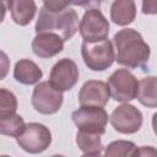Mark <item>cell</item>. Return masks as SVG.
<instances>
[{"instance_id":"obj_1","label":"cell","mask_w":157,"mask_h":157,"mask_svg":"<svg viewBox=\"0 0 157 157\" xmlns=\"http://www.w3.org/2000/svg\"><path fill=\"white\" fill-rule=\"evenodd\" d=\"M113 44L115 47V61L119 65L148 71L151 49L136 29L124 28L118 31L113 37Z\"/></svg>"},{"instance_id":"obj_2","label":"cell","mask_w":157,"mask_h":157,"mask_svg":"<svg viewBox=\"0 0 157 157\" xmlns=\"http://www.w3.org/2000/svg\"><path fill=\"white\" fill-rule=\"evenodd\" d=\"M36 33L52 32L58 34L64 42L71 39L78 31V16L77 12L66 7L65 10L52 12L44 6L39 10L38 20L36 22Z\"/></svg>"},{"instance_id":"obj_3","label":"cell","mask_w":157,"mask_h":157,"mask_svg":"<svg viewBox=\"0 0 157 157\" xmlns=\"http://www.w3.org/2000/svg\"><path fill=\"white\" fill-rule=\"evenodd\" d=\"M81 56L85 65L92 71H104L115 61L114 47L108 38L98 42L83 40L81 44Z\"/></svg>"},{"instance_id":"obj_4","label":"cell","mask_w":157,"mask_h":157,"mask_svg":"<svg viewBox=\"0 0 157 157\" xmlns=\"http://www.w3.org/2000/svg\"><path fill=\"white\" fill-rule=\"evenodd\" d=\"M71 119L77 126V130L103 135L105 132L109 117L103 107L81 105L78 109L72 112Z\"/></svg>"},{"instance_id":"obj_5","label":"cell","mask_w":157,"mask_h":157,"mask_svg":"<svg viewBox=\"0 0 157 157\" xmlns=\"http://www.w3.org/2000/svg\"><path fill=\"white\" fill-rule=\"evenodd\" d=\"M16 142L28 153H42L52 144V132L49 128L43 124L28 123L23 131L16 137Z\"/></svg>"},{"instance_id":"obj_6","label":"cell","mask_w":157,"mask_h":157,"mask_svg":"<svg viewBox=\"0 0 157 157\" xmlns=\"http://www.w3.org/2000/svg\"><path fill=\"white\" fill-rule=\"evenodd\" d=\"M110 97L115 102L126 103L136 98L139 81L136 76L126 69H118L108 77Z\"/></svg>"},{"instance_id":"obj_7","label":"cell","mask_w":157,"mask_h":157,"mask_svg":"<svg viewBox=\"0 0 157 157\" xmlns=\"http://www.w3.org/2000/svg\"><path fill=\"white\" fill-rule=\"evenodd\" d=\"M32 107L36 112L45 115L55 114L63 105V92L55 90L49 81L38 82L32 92Z\"/></svg>"},{"instance_id":"obj_8","label":"cell","mask_w":157,"mask_h":157,"mask_svg":"<svg viewBox=\"0 0 157 157\" xmlns=\"http://www.w3.org/2000/svg\"><path fill=\"white\" fill-rule=\"evenodd\" d=\"M108 120L110 121L114 130L118 131L119 134L131 135L141 129L144 117L142 113L135 105L129 104L126 102L117 107L112 112Z\"/></svg>"},{"instance_id":"obj_9","label":"cell","mask_w":157,"mask_h":157,"mask_svg":"<svg viewBox=\"0 0 157 157\" xmlns=\"http://www.w3.org/2000/svg\"><path fill=\"white\" fill-rule=\"evenodd\" d=\"M78 32L83 40L87 42H98L108 38L109 34V23L104 15L98 9H88L80 23Z\"/></svg>"},{"instance_id":"obj_10","label":"cell","mask_w":157,"mask_h":157,"mask_svg":"<svg viewBox=\"0 0 157 157\" xmlns=\"http://www.w3.org/2000/svg\"><path fill=\"white\" fill-rule=\"evenodd\" d=\"M80 76L78 67L72 59L63 58L54 64L49 75V83L58 91H70Z\"/></svg>"},{"instance_id":"obj_11","label":"cell","mask_w":157,"mask_h":157,"mask_svg":"<svg viewBox=\"0 0 157 157\" xmlns=\"http://www.w3.org/2000/svg\"><path fill=\"white\" fill-rule=\"evenodd\" d=\"M110 98L108 85L101 80H88L78 92L80 105L104 107Z\"/></svg>"},{"instance_id":"obj_12","label":"cell","mask_w":157,"mask_h":157,"mask_svg":"<svg viewBox=\"0 0 157 157\" xmlns=\"http://www.w3.org/2000/svg\"><path fill=\"white\" fill-rule=\"evenodd\" d=\"M64 49V40L55 33L52 32H40L37 33L32 40L33 53L42 59H49Z\"/></svg>"},{"instance_id":"obj_13","label":"cell","mask_w":157,"mask_h":157,"mask_svg":"<svg viewBox=\"0 0 157 157\" xmlns=\"http://www.w3.org/2000/svg\"><path fill=\"white\" fill-rule=\"evenodd\" d=\"M42 76V69L29 59H21L15 64L13 78L22 85H37Z\"/></svg>"},{"instance_id":"obj_14","label":"cell","mask_w":157,"mask_h":157,"mask_svg":"<svg viewBox=\"0 0 157 157\" xmlns=\"http://www.w3.org/2000/svg\"><path fill=\"white\" fill-rule=\"evenodd\" d=\"M136 17L134 0H114L110 5V20L118 26H128Z\"/></svg>"},{"instance_id":"obj_15","label":"cell","mask_w":157,"mask_h":157,"mask_svg":"<svg viewBox=\"0 0 157 157\" xmlns=\"http://www.w3.org/2000/svg\"><path fill=\"white\" fill-rule=\"evenodd\" d=\"M9 10L16 25L27 26L36 16L37 5L34 0H12Z\"/></svg>"},{"instance_id":"obj_16","label":"cell","mask_w":157,"mask_h":157,"mask_svg":"<svg viewBox=\"0 0 157 157\" xmlns=\"http://www.w3.org/2000/svg\"><path fill=\"white\" fill-rule=\"evenodd\" d=\"M76 144L85 156H99L102 155L103 145L99 134L86 132L77 130Z\"/></svg>"},{"instance_id":"obj_17","label":"cell","mask_w":157,"mask_h":157,"mask_svg":"<svg viewBox=\"0 0 157 157\" xmlns=\"http://www.w3.org/2000/svg\"><path fill=\"white\" fill-rule=\"evenodd\" d=\"M156 86H157V80L155 76H148L139 81L136 98L142 105L147 108H156L157 105Z\"/></svg>"},{"instance_id":"obj_18","label":"cell","mask_w":157,"mask_h":157,"mask_svg":"<svg viewBox=\"0 0 157 157\" xmlns=\"http://www.w3.org/2000/svg\"><path fill=\"white\" fill-rule=\"evenodd\" d=\"M26 124L23 118L15 113L10 117L0 118V135L10 136V137H17L25 129Z\"/></svg>"},{"instance_id":"obj_19","label":"cell","mask_w":157,"mask_h":157,"mask_svg":"<svg viewBox=\"0 0 157 157\" xmlns=\"http://www.w3.org/2000/svg\"><path fill=\"white\" fill-rule=\"evenodd\" d=\"M139 148L132 141H125V140H118L110 142L105 150L104 156L107 157H117V156H137Z\"/></svg>"},{"instance_id":"obj_20","label":"cell","mask_w":157,"mask_h":157,"mask_svg":"<svg viewBox=\"0 0 157 157\" xmlns=\"http://www.w3.org/2000/svg\"><path fill=\"white\" fill-rule=\"evenodd\" d=\"M17 110V98L16 96L6 90L0 88V118L10 117Z\"/></svg>"},{"instance_id":"obj_21","label":"cell","mask_w":157,"mask_h":157,"mask_svg":"<svg viewBox=\"0 0 157 157\" xmlns=\"http://www.w3.org/2000/svg\"><path fill=\"white\" fill-rule=\"evenodd\" d=\"M43 4H44V7L52 12H58L69 7V4L66 0H43Z\"/></svg>"},{"instance_id":"obj_22","label":"cell","mask_w":157,"mask_h":157,"mask_svg":"<svg viewBox=\"0 0 157 157\" xmlns=\"http://www.w3.org/2000/svg\"><path fill=\"white\" fill-rule=\"evenodd\" d=\"M69 5L80 6L85 9H98L103 0H66Z\"/></svg>"},{"instance_id":"obj_23","label":"cell","mask_w":157,"mask_h":157,"mask_svg":"<svg viewBox=\"0 0 157 157\" xmlns=\"http://www.w3.org/2000/svg\"><path fill=\"white\" fill-rule=\"evenodd\" d=\"M10 71V59L7 54L0 50V81L4 80Z\"/></svg>"},{"instance_id":"obj_24","label":"cell","mask_w":157,"mask_h":157,"mask_svg":"<svg viewBox=\"0 0 157 157\" xmlns=\"http://www.w3.org/2000/svg\"><path fill=\"white\" fill-rule=\"evenodd\" d=\"M142 12L145 15H156L157 13L156 0H142Z\"/></svg>"},{"instance_id":"obj_25","label":"cell","mask_w":157,"mask_h":157,"mask_svg":"<svg viewBox=\"0 0 157 157\" xmlns=\"http://www.w3.org/2000/svg\"><path fill=\"white\" fill-rule=\"evenodd\" d=\"M11 1L12 0H0V13H5L6 15V10L9 9Z\"/></svg>"}]
</instances>
